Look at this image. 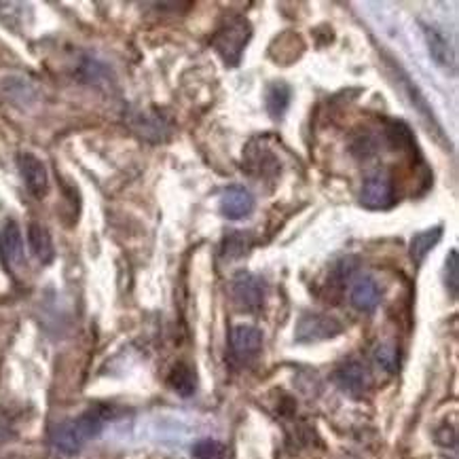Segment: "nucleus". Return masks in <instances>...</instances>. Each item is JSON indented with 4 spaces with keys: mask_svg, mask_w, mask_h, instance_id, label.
I'll return each instance as SVG.
<instances>
[{
    "mask_svg": "<svg viewBox=\"0 0 459 459\" xmlns=\"http://www.w3.org/2000/svg\"><path fill=\"white\" fill-rule=\"evenodd\" d=\"M292 100V87L286 81H272L264 90V108L273 121L284 119L288 106Z\"/></svg>",
    "mask_w": 459,
    "mask_h": 459,
    "instance_id": "14",
    "label": "nucleus"
},
{
    "mask_svg": "<svg viewBox=\"0 0 459 459\" xmlns=\"http://www.w3.org/2000/svg\"><path fill=\"white\" fill-rule=\"evenodd\" d=\"M343 333V324L324 314H303L294 328L297 343H317V341L334 339Z\"/></svg>",
    "mask_w": 459,
    "mask_h": 459,
    "instance_id": "3",
    "label": "nucleus"
},
{
    "mask_svg": "<svg viewBox=\"0 0 459 459\" xmlns=\"http://www.w3.org/2000/svg\"><path fill=\"white\" fill-rule=\"evenodd\" d=\"M445 286L451 299H457V288H459V263H457V250H451L446 256V267H445Z\"/></svg>",
    "mask_w": 459,
    "mask_h": 459,
    "instance_id": "24",
    "label": "nucleus"
},
{
    "mask_svg": "<svg viewBox=\"0 0 459 459\" xmlns=\"http://www.w3.org/2000/svg\"><path fill=\"white\" fill-rule=\"evenodd\" d=\"M250 248V235L233 231L229 233L225 239H222V256L233 261V258H241Z\"/></svg>",
    "mask_w": 459,
    "mask_h": 459,
    "instance_id": "20",
    "label": "nucleus"
},
{
    "mask_svg": "<svg viewBox=\"0 0 459 459\" xmlns=\"http://www.w3.org/2000/svg\"><path fill=\"white\" fill-rule=\"evenodd\" d=\"M17 169H20L23 185L34 199H43L49 193V174L45 163L32 152H20L17 155Z\"/></svg>",
    "mask_w": 459,
    "mask_h": 459,
    "instance_id": "8",
    "label": "nucleus"
},
{
    "mask_svg": "<svg viewBox=\"0 0 459 459\" xmlns=\"http://www.w3.org/2000/svg\"><path fill=\"white\" fill-rule=\"evenodd\" d=\"M233 301L241 309L258 311L264 305V284L258 275L250 272H239L231 281Z\"/></svg>",
    "mask_w": 459,
    "mask_h": 459,
    "instance_id": "7",
    "label": "nucleus"
},
{
    "mask_svg": "<svg viewBox=\"0 0 459 459\" xmlns=\"http://www.w3.org/2000/svg\"><path fill=\"white\" fill-rule=\"evenodd\" d=\"M252 39V23L248 17L231 13L227 15L222 23L212 37V47L222 57L227 66H239L241 56H244L246 47H248Z\"/></svg>",
    "mask_w": 459,
    "mask_h": 459,
    "instance_id": "2",
    "label": "nucleus"
},
{
    "mask_svg": "<svg viewBox=\"0 0 459 459\" xmlns=\"http://www.w3.org/2000/svg\"><path fill=\"white\" fill-rule=\"evenodd\" d=\"M387 66H390V70H392V79L396 81V85H398V90L404 93V98L409 100V104L413 106V108L417 110V113L421 115V119L428 123L429 127H434L432 132H437L438 136L443 132H440V126H438V121H437V117H434V110L429 108V104H428V100L423 98V93L417 90V85H413V81H411V76L404 73L403 68L400 66H396V64H394V60H387Z\"/></svg>",
    "mask_w": 459,
    "mask_h": 459,
    "instance_id": "6",
    "label": "nucleus"
},
{
    "mask_svg": "<svg viewBox=\"0 0 459 459\" xmlns=\"http://www.w3.org/2000/svg\"><path fill=\"white\" fill-rule=\"evenodd\" d=\"M244 168L255 176H273L280 172V159L267 144H250L244 151Z\"/></svg>",
    "mask_w": 459,
    "mask_h": 459,
    "instance_id": "12",
    "label": "nucleus"
},
{
    "mask_svg": "<svg viewBox=\"0 0 459 459\" xmlns=\"http://www.w3.org/2000/svg\"><path fill=\"white\" fill-rule=\"evenodd\" d=\"M385 134H387V140H390V144L396 146V149H400V151H417L413 134H411L409 126H404L403 121H392L390 126H387Z\"/></svg>",
    "mask_w": 459,
    "mask_h": 459,
    "instance_id": "19",
    "label": "nucleus"
},
{
    "mask_svg": "<svg viewBox=\"0 0 459 459\" xmlns=\"http://www.w3.org/2000/svg\"><path fill=\"white\" fill-rule=\"evenodd\" d=\"M193 459H227L225 445L214 438H204L193 446Z\"/></svg>",
    "mask_w": 459,
    "mask_h": 459,
    "instance_id": "22",
    "label": "nucleus"
},
{
    "mask_svg": "<svg viewBox=\"0 0 459 459\" xmlns=\"http://www.w3.org/2000/svg\"><path fill=\"white\" fill-rule=\"evenodd\" d=\"M168 384L176 394H178V396L188 398V396H193L197 390V373L188 367V364L180 362V364H176L172 370H169Z\"/></svg>",
    "mask_w": 459,
    "mask_h": 459,
    "instance_id": "18",
    "label": "nucleus"
},
{
    "mask_svg": "<svg viewBox=\"0 0 459 459\" xmlns=\"http://www.w3.org/2000/svg\"><path fill=\"white\" fill-rule=\"evenodd\" d=\"M350 301L358 311H375L377 305L381 301V290L377 286V281L373 278H362L358 280L354 286H351V294H350Z\"/></svg>",
    "mask_w": 459,
    "mask_h": 459,
    "instance_id": "15",
    "label": "nucleus"
},
{
    "mask_svg": "<svg viewBox=\"0 0 459 459\" xmlns=\"http://www.w3.org/2000/svg\"><path fill=\"white\" fill-rule=\"evenodd\" d=\"M375 362L379 364V367L384 368L385 373H396L398 364H400V356H398L396 345H392V343H381V345H377V350H375Z\"/></svg>",
    "mask_w": 459,
    "mask_h": 459,
    "instance_id": "23",
    "label": "nucleus"
},
{
    "mask_svg": "<svg viewBox=\"0 0 459 459\" xmlns=\"http://www.w3.org/2000/svg\"><path fill=\"white\" fill-rule=\"evenodd\" d=\"M360 204L367 210H387L394 204V180L392 176L377 169L364 180L360 188Z\"/></svg>",
    "mask_w": 459,
    "mask_h": 459,
    "instance_id": "4",
    "label": "nucleus"
},
{
    "mask_svg": "<svg viewBox=\"0 0 459 459\" xmlns=\"http://www.w3.org/2000/svg\"><path fill=\"white\" fill-rule=\"evenodd\" d=\"M263 347V333L261 328L252 326V324H238L231 331V350L238 360L246 362L252 360Z\"/></svg>",
    "mask_w": 459,
    "mask_h": 459,
    "instance_id": "11",
    "label": "nucleus"
},
{
    "mask_svg": "<svg viewBox=\"0 0 459 459\" xmlns=\"http://www.w3.org/2000/svg\"><path fill=\"white\" fill-rule=\"evenodd\" d=\"M334 381H337V385L343 392L358 396V394H362L368 387L370 377H368L367 367H364L362 362L347 360L337 368V373H334Z\"/></svg>",
    "mask_w": 459,
    "mask_h": 459,
    "instance_id": "13",
    "label": "nucleus"
},
{
    "mask_svg": "<svg viewBox=\"0 0 459 459\" xmlns=\"http://www.w3.org/2000/svg\"><path fill=\"white\" fill-rule=\"evenodd\" d=\"M106 420H108V409L91 407L74 420L57 423L51 429L53 449L62 455H76L91 438L102 432Z\"/></svg>",
    "mask_w": 459,
    "mask_h": 459,
    "instance_id": "1",
    "label": "nucleus"
},
{
    "mask_svg": "<svg viewBox=\"0 0 459 459\" xmlns=\"http://www.w3.org/2000/svg\"><path fill=\"white\" fill-rule=\"evenodd\" d=\"M443 239V227H434V229H426V231L413 235V239H411V248H409V255H411V261L415 264H421L426 261V256L437 248L438 241Z\"/></svg>",
    "mask_w": 459,
    "mask_h": 459,
    "instance_id": "17",
    "label": "nucleus"
},
{
    "mask_svg": "<svg viewBox=\"0 0 459 459\" xmlns=\"http://www.w3.org/2000/svg\"><path fill=\"white\" fill-rule=\"evenodd\" d=\"M421 30L434 64H437L440 70H445L446 74L449 73L455 74V68H457L455 49H453L451 40L446 39V34L437 26H429V23H421Z\"/></svg>",
    "mask_w": 459,
    "mask_h": 459,
    "instance_id": "9",
    "label": "nucleus"
},
{
    "mask_svg": "<svg viewBox=\"0 0 459 459\" xmlns=\"http://www.w3.org/2000/svg\"><path fill=\"white\" fill-rule=\"evenodd\" d=\"M219 210L229 221H244L246 216H250L252 210H255V197H252L248 188L229 186L222 191Z\"/></svg>",
    "mask_w": 459,
    "mask_h": 459,
    "instance_id": "10",
    "label": "nucleus"
},
{
    "mask_svg": "<svg viewBox=\"0 0 459 459\" xmlns=\"http://www.w3.org/2000/svg\"><path fill=\"white\" fill-rule=\"evenodd\" d=\"M356 269H358V258L356 256L339 258V261L333 264L331 280H328V284H334V286L347 284V280H351V275L356 273Z\"/></svg>",
    "mask_w": 459,
    "mask_h": 459,
    "instance_id": "21",
    "label": "nucleus"
},
{
    "mask_svg": "<svg viewBox=\"0 0 459 459\" xmlns=\"http://www.w3.org/2000/svg\"><path fill=\"white\" fill-rule=\"evenodd\" d=\"M28 241H30L32 255L39 258L40 264H49L56 258V248H53L51 233L40 222H32L28 229Z\"/></svg>",
    "mask_w": 459,
    "mask_h": 459,
    "instance_id": "16",
    "label": "nucleus"
},
{
    "mask_svg": "<svg viewBox=\"0 0 459 459\" xmlns=\"http://www.w3.org/2000/svg\"><path fill=\"white\" fill-rule=\"evenodd\" d=\"M0 263L9 273H15L26 263L22 229L15 221H4L0 225Z\"/></svg>",
    "mask_w": 459,
    "mask_h": 459,
    "instance_id": "5",
    "label": "nucleus"
}]
</instances>
